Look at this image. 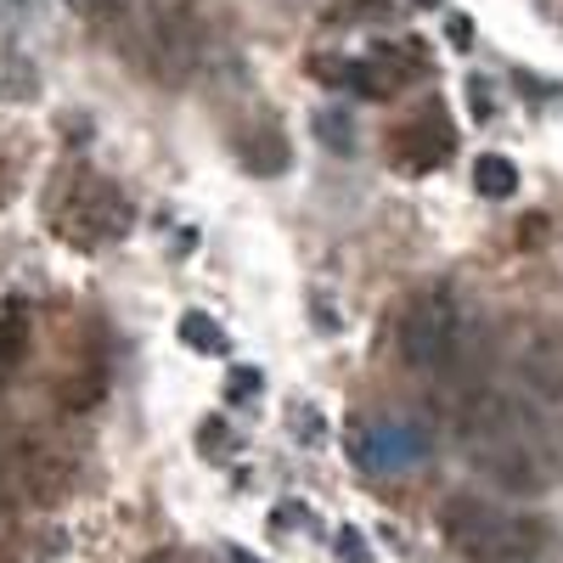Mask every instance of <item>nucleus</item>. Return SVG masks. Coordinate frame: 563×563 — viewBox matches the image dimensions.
<instances>
[{
	"instance_id": "nucleus-1",
	"label": "nucleus",
	"mask_w": 563,
	"mask_h": 563,
	"mask_svg": "<svg viewBox=\"0 0 563 563\" xmlns=\"http://www.w3.org/2000/svg\"><path fill=\"white\" fill-rule=\"evenodd\" d=\"M456 434L474 474H485L507 496H541L563 485V429L530 395H507V389L474 395L462 406Z\"/></svg>"
},
{
	"instance_id": "nucleus-2",
	"label": "nucleus",
	"mask_w": 563,
	"mask_h": 563,
	"mask_svg": "<svg viewBox=\"0 0 563 563\" xmlns=\"http://www.w3.org/2000/svg\"><path fill=\"white\" fill-rule=\"evenodd\" d=\"M440 530H445L451 552H462L467 563H530L547 547L541 519L512 512L501 501H485V496H451L440 512Z\"/></svg>"
},
{
	"instance_id": "nucleus-3",
	"label": "nucleus",
	"mask_w": 563,
	"mask_h": 563,
	"mask_svg": "<svg viewBox=\"0 0 563 563\" xmlns=\"http://www.w3.org/2000/svg\"><path fill=\"white\" fill-rule=\"evenodd\" d=\"M45 214H52L57 238H68L74 249H108V243L130 238V225H135V209L124 198V186L97 175V169H85V164H74L52 180Z\"/></svg>"
},
{
	"instance_id": "nucleus-4",
	"label": "nucleus",
	"mask_w": 563,
	"mask_h": 563,
	"mask_svg": "<svg viewBox=\"0 0 563 563\" xmlns=\"http://www.w3.org/2000/svg\"><path fill=\"white\" fill-rule=\"evenodd\" d=\"M467 339H474V327H467V305L451 294V288H422L400 321H395V350L411 372H429V378H440V372H451L467 350Z\"/></svg>"
},
{
	"instance_id": "nucleus-5",
	"label": "nucleus",
	"mask_w": 563,
	"mask_h": 563,
	"mask_svg": "<svg viewBox=\"0 0 563 563\" xmlns=\"http://www.w3.org/2000/svg\"><path fill=\"white\" fill-rule=\"evenodd\" d=\"M141 68L158 74L164 85H180L203 68V23L186 7H158L141 18Z\"/></svg>"
},
{
	"instance_id": "nucleus-6",
	"label": "nucleus",
	"mask_w": 563,
	"mask_h": 563,
	"mask_svg": "<svg viewBox=\"0 0 563 563\" xmlns=\"http://www.w3.org/2000/svg\"><path fill=\"white\" fill-rule=\"evenodd\" d=\"M429 451H434V434L417 417H372V422H355L350 434V456L366 474H411V467L429 462Z\"/></svg>"
},
{
	"instance_id": "nucleus-7",
	"label": "nucleus",
	"mask_w": 563,
	"mask_h": 563,
	"mask_svg": "<svg viewBox=\"0 0 563 563\" xmlns=\"http://www.w3.org/2000/svg\"><path fill=\"white\" fill-rule=\"evenodd\" d=\"M389 153H395V169H406V175L440 169V164L456 153V130H451V119L440 113V102H429L417 119H406V124L389 135Z\"/></svg>"
},
{
	"instance_id": "nucleus-8",
	"label": "nucleus",
	"mask_w": 563,
	"mask_h": 563,
	"mask_svg": "<svg viewBox=\"0 0 563 563\" xmlns=\"http://www.w3.org/2000/svg\"><path fill=\"white\" fill-rule=\"evenodd\" d=\"M231 153H238V164L249 175H282L294 164V147H288V130H282L276 119H254L243 124L238 135H231Z\"/></svg>"
},
{
	"instance_id": "nucleus-9",
	"label": "nucleus",
	"mask_w": 563,
	"mask_h": 563,
	"mask_svg": "<svg viewBox=\"0 0 563 563\" xmlns=\"http://www.w3.org/2000/svg\"><path fill=\"white\" fill-rule=\"evenodd\" d=\"M29 339H34V321H29V305L23 299H7L0 305V384L12 378L29 355Z\"/></svg>"
},
{
	"instance_id": "nucleus-10",
	"label": "nucleus",
	"mask_w": 563,
	"mask_h": 563,
	"mask_svg": "<svg viewBox=\"0 0 563 563\" xmlns=\"http://www.w3.org/2000/svg\"><path fill=\"white\" fill-rule=\"evenodd\" d=\"M474 192L490 198V203L512 198V192H519V164H512L507 153H479V164H474Z\"/></svg>"
},
{
	"instance_id": "nucleus-11",
	"label": "nucleus",
	"mask_w": 563,
	"mask_h": 563,
	"mask_svg": "<svg viewBox=\"0 0 563 563\" xmlns=\"http://www.w3.org/2000/svg\"><path fill=\"white\" fill-rule=\"evenodd\" d=\"M180 344L198 350V355H225V350H231L225 327H220L209 310H186V316H180Z\"/></svg>"
},
{
	"instance_id": "nucleus-12",
	"label": "nucleus",
	"mask_w": 563,
	"mask_h": 563,
	"mask_svg": "<svg viewBox=\"0 0 563 563\" xmlns=\"http://www.w3.org/2000/svg\"><path fill=\"white\" fill-rule=\"evenodd\" d=\"M316 135H321V147L339 153V158L355 153V119H350L344 108H321V113H316Z\"/></svg>"
},
{
	"instance_id": "nucleus-13",
	"label": "nucleus",
	"mask_w": 563,
	"mask_h": 563,
	"mask_svg": "<svg viewBox=\"0 0 563 563\" xmlns=\"http://www.w3.org/2000/svg\"><path fill=\"white\" fill-rule=\"evenodd\" d=\"M260 389H265V372L260 366H238V372H231V384H225V400L231 406H249Z\"/></svg>"
},
{
	"instance_id": "nucleus-14",
	"label": "nucleus",
	"mask_w": 563,
	"mask_h": 563,
	"mask_svg": "<svg viewBox=\"0 0 563 563\" xmlns=\"http://www.w3.org/2000/svg\"><path fill=\"white\" fill-rule=\"evenodd\" d=\"M384 18H395L389 0H350L339 23H384Z\"/></svg>"
},
{
	"instance_id": "nucleus-15",
	"label": "nucleus",
	"mask_w": 563,
	"mask_h": 563,
	"mask_svg": "<svg viewBox=\"0 0 563 563\" xmlns=\"http://www.w3.org/2000/svg\"><path fill=\"white\" fill-rule=\"evenodd\" d=\"M305 512H310L305 501H282V507H276V519H271V525H276V530H299V525H305Z\"/></svg>"
},
{
	"instance_id": "nucleus-16",
	"label": "nucleus",
	"mask_w": 563,
	"mask_h": 563,
	"mask_svg": "<svg viewBox=\"0 0 563 563\" xmlns=\"http://www.w3.org/2000/svg\"><path fill=\"white\" fill-rule=\"evenodd\" d=\"M294 417H299V422H294V434H299V440H321V417H316L310 406H294Z\"/></svg>"
},
{
	"instance_id": "nucleus-17",
	"label": "nucleus",
	"mask_w": 563,
	"mask_h": 563,
	"mask_svg": "<svg viewBox=\"0 0 563 563\" xmlns=\"http://www.w3.org/2000/svg\"><path fill=\"white\" fill-rule=\"evenodd\" d=\"M339 552H344V563H372V558H366V547H361V536H355V530H339Z\"/></svg>"
},
{
	"instance_id": "nucleus-18",
	"label": "nucleus",
	"mask_w": 563,
	"mask_h": 563,
	"mask_svg": "<svg viewBox=\"0 0 563 563\" xmlns=\"http://www.w3.org/2000/svg\"><path fill=\"white\" fill-rule=\"evenodd\" d=\"M467 97H474V119H490V90L479 79H467Z\"/></svg>"
},
{
	"instance_id": "nucleus-19",
	"label": "nucleus",
	"mask_w": 563,
	"mask_h": 563,
	"mask_svg": "<svg viewBox=\"0 0 563 563\" xmlns=\"http://www.w3.org/2000/svg\"><path fill=\"white\" fill-rule=\"evenodd\" d=\"M141 563H198L192 552H175V547H164V552H153V558H141Z\"/></svg>"
},
{
	"instance_id": "nucleus-20",
	"label": "nucleus",
	"mask_w": 563,
	"mask_h": 563,
	"mask_svg": "<svg viewBox=\"0 0 563 563\" xmlns=\"http://www.w3.org/2000/svg\"><path fill=\"white\" fill-rule=\"evenodd\" d=\"M467 40H474V23H467V18H451V45H467Z\"/></svg>"
},
{
	"instance_id": "nucleus-21",
	"label": "nucleus",
	"mask_w": 563,
	"mask_h": 563,
	"mask_svg": "<svg viewBox=\"0 0 563 563\" xmlns=\"http://www.w3.org/2000/svg\"><path fill=\"white\" fill-rule=\"evenodd\" d=\"M225 558H231V563H260V558H254L249 547H225Z\"/></svg>"
},
{
	"instance_id": "nucleus-22",
	"label": "nucleus",
	"mask_w": 563,
	"mask_h": 563,
	"mask_svg": "<svg viewBox=\"0 0 563 563\" xmlns=\"http://www.w3.org/2000/svg\"><path fill=\"white\" fill-rule=\"evenodd\" d=\"M0 203H7V169H0Z\"/></svg>"
},
{
	"instance_id": "nucleus-23",
	"label": "nucleus",
	"mask_w": 563,
	"mask_h": 563,
	"mask_svg": "<svg viewBox=\"0 0 563 563\" xmlns=\"http://www.w3.org/2000/svg\"><path fill=\"white\" fill-rule=\"evenodd\" d=\"M417 7H440V0H417Z\"/></svg>"
},
{
	"instance_id": "nucleus-24",
	"label": "nucleus",
	"mask_w": 563,
	"mask_h": 563,
	"mask_svg": "<svg viewBox=\"0 0 563 563\" xmlns=\"http://www.w3.org/2000/svg\"><path fill=\"white\" fill-rule=\"evenodd\" d=\"M108 7H124V0H108Z\"/></svg>"
}]
</instances>
